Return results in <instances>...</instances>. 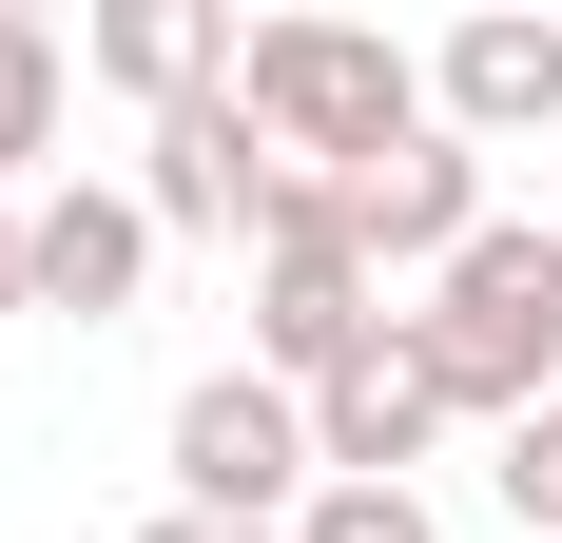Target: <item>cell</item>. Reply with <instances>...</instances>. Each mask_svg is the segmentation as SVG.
<instances>
[{
	"instance_id": "cell-1",
	"label": "cell",
	"mask_w": 562,
	"mask_h": 543,
	"mask_svg": "<svg viewBox=\"0 0 562 543\" xmlns=\"http://www.w3.org/2000/svg\"><path fill=\"white\" fill-rule=\"evenodd\" d=\"M407 330H427V369H447L465 428L562 408V214H485L427 291H407Z\"/></svg>"
},
{
	"instance_id": "cell-2",
	"label": "cell",
	"mask_w": 562,
	"mask_h": 543,
	"mask_svg": "<svg viewBox=\"0 0 562 543\" xmlns=\"http://www.w3.org/2000/svg\"><path fill=\"white\" fill-rule=\"evenodd\" d=\"M233 98L272 117L291 175H369V156H407V136H427V58H407L389 20H252Z\"/></svg>"
},
{
	"instance_id": "cell-3",
	"label": "cell",
	"mask_w": 562,
	"mask_h": 543,
	"mask_svg": "<svg viewBox=\"0 0 562 543\" xmlns=\"http://www.w3.org/2000/svg\"><path fill=\"white\" fill-rule=\"evenodd\" d=\"M311 486H330L311 388H272V369H194L175 388V505H214V524H311Z\"/></svg>"
},
{
	"instance_id": "cell-4",
	"label": "cell",
	"mask_w": 562,
	"mask_h": 543,
	"mask_svg": "<svg viewBox=\"0 0 562 543\" xmlns=\"http://www.w3.org/2000/svg\"><path fill=\"white\" fill-rule=\"evenodd\" d=\"M427 117H447L465 156H562V20H447L427 40Z\"/></svg>"
},
{
	"instance_id": "cell-5",
	"label": "cell",
	"mask_w": 562,
	"mask_h": 543,
	"mask_svg": "<svg viewBox=\"0 0 562 543\" xmlns=\"http://www.w3.org/2000/svg\"><path fill=\"white\" fill-rule=\"evenodd\" d=\"M272 195H291V156H272L252 98H194V117L136 136V214L156 233H272Z\"/></svg>"
},
{
	"instance_id": "cell-6",
	"label": "cell",
	"mask_w": 562,
	"mask_h": 543,
	"mask_svg": "<svg viewBox=\"0 0 562 543\" xmlns=\"http://www.w3.org/2000/svg\"><path fill=\"white\" fill-rule=\"evenodd\" d=\"M20 233H40V330H116L156 291V253H175L136 214V175H58V195H20Z\"/></svg>"
},
{
	"instance_id": "cell-7",
	"label": "cell",
	"mask_w": 562,
	"mask_h": 543,
	"mask_svg": "<svg viewBox=\"0 0 562 543\" xmlns=\"http://www.w3.org/2000/svg\"><path fill=\"white\" fill-rule=\"evenodd\" d=\"M233 58H252V20H233V0H98V20H78V78H98V98H136V136H156V117H194V98H233Z\"/></svg>"
},
{
	"instance_id": "cell-8",
	"label": "cell",
	"mask_w": 562,
	"mask_h": 543,
	"mask_svg": "<svg viewBox=\"0 0 562 543\" xmlns=\"http://www.w3.org/2000/svg\"><path fill=\"white\" fill-rule=\"evenodd\" d=\"M485 214H505V195H485V156H465L447 117H427L407 156H369V175H349V253L389 272V291H427V272H447V253H465Z\"/></svg>"
},
{
	"instance_id": "cell-9",
	"label": "cell",
	"mask_w": 562,
	"mask_h": 543,
	"mask_svg": "<svg viewBox=\"0 0 562 543\" xmlns=\"http://www.w3.org/2000/svg\"><path fill=\"white\" fill-rule=\"evenodd\" d=\"M465 408H447V369H427V330L389 311V350L349 388H311V446H330V486H427V446H447Z\"/></svg>"
},
{
	"instance_id": "cell-10",
	"label": "cell",
	"mask_w": 562,
	"mask_h": 543,
	"mask_svg": "<svg viewBox=\"0 0 562 543\" xmlns=\"http://www.w3.org/2000/svg\"><path fill=\"white\" fill-rule=\"evenodd\" d=\"M58 117H78V40H58L40 0H0V195H58Z\"/></svg>"
},
{
	"instance_id": "cell-11",
	"label": "cell",
	"mask_w": 562,
	"mask_h": 543,
	"mask_svg": "<svg viewBox=\"0 0 562 543\" xmlns=\"http://www.w3.org/2000/svg\"><path fill=\"white\" fill-rule=\"evenodd\" d=\"M291 543H447V505H427V486H311Z\"/></svg>"
},
{
	"instance_id": "cell-12",
	"label": "cell",
	"mask_w": 562,
	"mask_h": 543,
	"mask_svg": "<svg viewBox=\"0 0 562 543\" xmlns=\"http://www.w3.org/2000/svg\"><path fill=\"white\" fill-rule=\"evenodd\" d=\"M485 486H505V524H524V543H562V408H524Z\"/></svg>"
},
{
	"instance_id": "cell-13",
	"label": "cell",
	"mask_w": 562,
	"mask_h": 543,
	"mask_svg": "<svg viewBox=\"0 0 562 543\" xmlns=\"http://www.w3.org/2000/svg\"><path fill=\"white\" fill-rule=\"evenodd\" d=\"M40 311V233H20V195H0V330Z\"/></svg>"
},
{
	"instance_id": "cell-14",
	"label": "cell",
	"mask_w": 562,
	"mask_h": 543,
	"mask_svg": "<svg viewBox=\"0 0 562 543\" xmlns=\"http://www.w3.org/2000/svg\"><path fill=\"white\" fill-rule=\"evenodd\" d=\"M136 543H291V524H214V505H156Z\"/></svg>"
},
{
	"instance_id": "cell-15",
	"label": "cell",
	"mask_w": 562,
	"mask_h": 543,
	"mask_svg": "<svg viewBox=\"0 0 562 543\" xmlns=\"http://www.w3.org/2000/svg\"><path fill=\"white\" fill-rule=\"evenodd\" d=\"M543 214H562V156H543Z\"/></svg>"
}]
</instances>
